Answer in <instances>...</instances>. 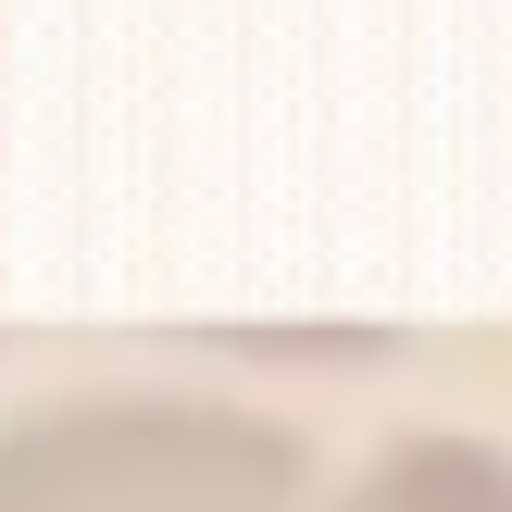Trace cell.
I'll use <instances>...</instances> for the list:
<instances>
[{
    "mask_svg": "<svg viewBox=\"0 0 512 512\" xmlns=\"http://www.w3.org/2000/svg\"><path fill=\"white\" fill-rule=\"evenodd\" d=\"M313 438L238 388L100 375L0 413V512H313Z\"/></svg>",
    "mask_w": 512,
    "mask_h": 512,
    "instance_id": "cell-1",
    "label": "cell"
},
{
    "mask_svg": "<svg viewBox=\"0 0 512 512\" xmlns=\"http://www.w3.org/2000/svg\"><path fill=\"white\" fill-rule=\"evenodd\" d=\"M313 512H512V450L475 425H413L363 475H338Z\"/></svg>",
    "mask_w": 512,
    "mask_h": 512,
    "instance_id": "cell-2",
    "label": "cell"
}]
</instances>
